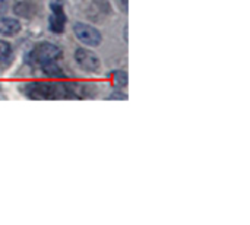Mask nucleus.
<instances>
[{"instance_id":"1","label":"nucleus","mask_w":250,"mask_h":225,"mask_svg":"<svg viewBox=\"0 0 250 225\" xmlns=\"http://www.w3.org/2000/svg\"><path fill=\"white\" fill-rule=\"evenodd\" d=\"M60 57H62V50L56 44L41 42L29 51V54L26 57V60H28L26 63L34 64V66H41L47 61H53Z\"/></svg>"},{"instance_id":"2","label":"nucleus","mask_w":250,"mask_h":225,"mask_svg":"<svg viewBox=\"0 0 250 225\" xmlns=\"http://www.w3.org/2000/svg\"><path fill=\"white\" fill-rule=\"evenodd\" d=\"M73 32L76 35V38L83 42L85 45H89V47H97L101 44V32L91 26V25H86V23H82V22H78L75 23L73 26Z\"/></svg>"},{"instance_id":"3","label":"nucleus","mask_w":250,"mask_h":225,"mask_svg":"<svg viewBox=\"0 0 250 225\" xmlns=\"http://www.w3.org/2000/svg\"><path fill=\"white\" fill-rule=\"evenodd\" d=\"M50 29L56 34H60L64 31V23H66V15H64V4L62 0H51L50 1Z\"/></svg>"},{"instance_id":"4","label":"nucleus","mask_w":250,"mask_h":225,"mask_svg":"<svg viewBox=\"0 0 250 225\" xmlns=\"http://www.w3.org/2000/svg\"><path fill=\"white\" fill-rule=\"evenodd\" d=\"M75 60H76L78 66L85 72H97L101 66L98 56L85 48H78L75 51Z\"/></svg>"},{"instance_id":"5","label":"nucleus","mask_w":250,"mask_h":225,"mask_svg":"<svg viewBox=\"0 0 250 225\" xmlns=\"http://www.w3.org/2000/svg\"><path fill=\"white\" fill-rule=\"evenodd\" d=\"M19 31H21V23H19V20H16V19H13V18L0 16V35L12 37V35H16Z\"/></svg>"},{"instance_id":"6","label":"nucleus","mask_w":250,"mask_h":225,"mask_svg":"<svg viewBox=\"0 0 250 225\" xmlns=\"http://www.w3.org/2000/svg\"><path fill=\"white\" fill-rule=\"evenodd\" d=\"M15 13L21 18H32L37 13V6L32 1H18L13 7Z\"/></svg>"},{"instance_id":"7","label":"nucleus","mask_w":250,"mask_h":225,"mask_svg":"<svg viewBox=\"0 0 250 225\" xmlns=\"http://www.w3.org/2000/svg\"><path fill=\"white\" fill-rule=\"evenodd\" d=\"M41 69H42V72H44L48 78H63V76H64L62 67L56 63V60L47 61V63L41 64Z\"/></svg>"},{"instance_id":"8","label":"nucleus","mask_w":250,"mask_h":225,"mask_svg":"<svg viewBox=\"0 0 250 225\" xmlns=\"http://www.w3.org/2000/svg\"><path fill=\"white\" fill-rule=\"evenodd\" d=\"M12 59V45L4 41V40H0V61H9Z\"/></svg>"},{"instance_id":"9","label":"nucleus","mask_w":250,"mask_h":225,"mask_svg":"<svg viewBox=\"0 0 250 225\" xmlns=\"http://www.w3.org/2000/svg\"><path fill=\"white\" fill-rule=\"evenodd\" d=\"M113 78H114V83L116 85H126L127 83V76H126V73L125 72H114L113 73Z\"/></svg>"},{"instance_id":"10","label":"nucleus","mask_w":250,"mask_h":225,"mask_svg":"<svg viewBox=\"0 0 250 225\" xmlns=\"http://www.w3.org/2000/svg\"><path fill=\"white\" fill-rule=\"evenodd\" d=\"M7 10V0H0V16L4 15Z\"/></svg>"},{"instance_id":"11","label":"nucleus","mask_w":250,"mask_h":225,"mask_svg":"<svg viewBox=\"0 0 250 225\" xmlns=\"http://www.w3.org/2000/svg\"><path fill=\"white\" fill-rule=\"evenodd\" d=\"M123 6H125V10H127V4H129V0H122Z\"/></svg>"}]
</instances>
